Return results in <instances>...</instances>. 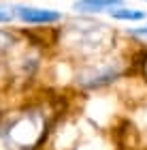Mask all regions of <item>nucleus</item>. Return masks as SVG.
I'll return each mask as SVG.
<instances>
[{"instance_id":"f03ea898","label":"nucleus","mask_w":147,"mask_h":150,"mask_svg":"<svg viewBox=\"0 0 147 150\" xmlns=\"http://www.w3.org/2000/svg\"><path fill=\"white\" fill-rule=\"evenodd\" d=\"M124 0H77L72 4V9L79 13H100V11H109L113 6H119Z\"/></svg>"},{"instance_id":"7ed1b4c3","label":"nucleus","mask_w":147,"mask_h":150,"mask_svg":"<svg viewBox=\"0 0 147 150\" xmlns=\"http://www.w3.org/2000/svg\"><path fill=\"white\" fill-rule=\"evenodd\" d=\"M111 17L115 19H122V22H137V19H145L147 13L145 11H139V9H126V6H113V9H109Z\"/></svg>"},{"instance_id":"423d86ee","label":"nucleus","mask_w":147,"mask_h":150,"mask_svg":"<svg viewBox=\"0 0 147 150\" xmlns=\"http://www.w3.org/2000/svg\"><path fill=\"white\" fill-rule=\"evenodd\" d=\"M134 35H141V37H147V26H145V28H139V30H134Z\"/></svg>"},{"instance_id":"f257e3e1","label":"nucleus","mask_w":147,"mask_h":150,"mask_svg":"<svg viewBox=\"0 0 147 150\" xmlns=\"http://www.w3.org/2000/svg\"><path fill=\"white\" fill-rule=\"evenodd\" d=\"M15 15L26 24H53V22H58V19L62 17L58 11L36 9V6H17Z\"/></svg>"},{"instance_id":"39448f33","label":"nucleus","mask_w":147,"mask_h":150,"mask_svg":"<svg viewBox=\"0 0 147 150\" xmlns=\"http://www.w3.org/2000/svg\"><path fill=\"white\" fill-rule=\"evenodd\" d=\"M15 15V11H11L9 6H4V4H0V24L2 22H11V17Z\"/></svg>"},{"instance_id":"20e7f679","label":"nucleus","mask_w":147,"mask_h":150,"mask_svg":"<svg viewBox=\"0 0 147 150\" xmlns=\"http://www.w3.org/2000/svg\"><path fill=\"white\" fill-rule=\"evenodd\" d=\"M13 43V37L9 35V32H4V30H0V52H4V50H9Z\"/></svg>"}]
</instances>
